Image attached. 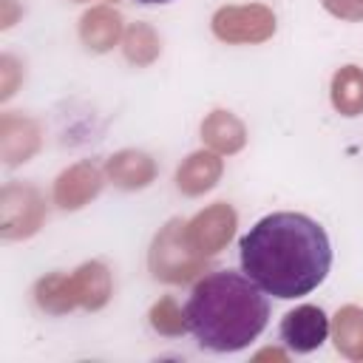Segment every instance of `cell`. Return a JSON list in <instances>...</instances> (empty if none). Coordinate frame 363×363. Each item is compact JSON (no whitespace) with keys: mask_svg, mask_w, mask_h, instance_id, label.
Returning a JSON list of instances; mask_svg holds the SVG:
<instances>
[{"mask_svg":"<svg viewBox=\"0 0 363 363\" xmlns=\"http://www.w3.org/2000/svg\"><path fill=\"white\" fill-rule=\"evenodd\" d=\"M122 51H125V57H128L130 62H136V65H150V62L159 57L162 43H159L156 31H153L147 23H133V26L125 31V37H122Z\"/></svg>","mask_w":363,"mask_h":363,"instance_id":"17","label":"cell"},{"mask_svg":"<svg viewBox=\"0 0 363 363\" xmlns=\"http://www.w3.org/2000/svg\"><path fill=\"white\" fill-rule=\"evenodd\" d=\"M201 139L216 150V153H238L247 142V128L244 122L230 113V111H213L201 122Z\"/></svg>","mask_w":363,"mask_h":363,"instance_id":"14","label":"cell"},{"mask_svg":"<svg viewBox=\"0 0 363 363\" xmlns=\"http://www.w3.org/2000/svg\"><path fill=\"white\" fill-rule=\"evenodd\" d=\"M45 204L28 184H6L0 193V233L3 238H26L40 230Z\"/></svg>","mask_w":363,"mask_h":363,"instance_id":"5","label":"cell"},{"mask_svg":"<svg viewBox=\"0 0 363 363\" xmlns=\"http://www.w3.org/2000/svg\"><path fill=\"white\" fill-rule=\"evenodd\" d=\"M264 357H275V360H284L286 354H284V352H278V349H267V352H261L255 360H264Z\"/></svg>","mask_w":363,"mask_h":363,"instance_id":"21","label":"cell"},{"mask_svg":"<svg viewBox=\"0 0 363 363\" xmlns=\"http://www.w3.org/2000/svg\"><path fill=\"white\" fill-rule=\"evenodd\" d=\"M241 272L267 295L292 301L323 284L332 267L326 230L303 213L264 216L238 241Z\"/></svg>","mask_w":363,"mask_h":363,"instance_id":"1","label":"cell"},{"mask_svg":"<svg viewBox=\"0 0 363 363\" xmlns=\"http://www.w3.org/2000/svg\"><path fill=\"white\" fill-rule=\"evenodd\" d=\"M3 6H6V17H3V28H6L11 26V0H3Z\"/></svg>","mask_w":363,"mask_h":363,"instance_id":"22","label":"cell"},{"mask_svg":"<svg viewBox=\"0 0 363 363\" xmlns=\"http://www.w3.org/2000/svg\"><path fill=\"white\" fill-rule=\"evenodd\" d=\"M235 224H238L235 210L227 201H216L207 210H201L199 216H193L184 224V233H187L190 247L199 255L210 258V255H216V252H221L227 247V241L235 233Z\"/></svg>","mask_w":363,"mask_h":363,"instance_id":"6","label":"cell"},{"mask_svg":"<svg viewBox=\"0 0 363 363\" xmlns=\"http://www.w3.org/2000/svg\"><path fill=\"white\" fill-rule=\"evenodd\" d=\"M0 65H3V68H0V71H3V94H0V96L9 99V96L14 94V85H17V62H14L11 57H3Z\"/></svg>","mask_w":363,"mask_h":363,"instance_id":"20","label":"cell"},{"mask_svg":"<svg viewBox=\"0 0 363 363\" xmlns=\"http://www.w3.org/2000/svg\"><path fill=\"white\" fill-rule=\"evenodd\" d=\"M335 349L349 360H363V309L343 306L332 320Z\"/></svg>","mask_w":363,"mask_h":363,"instance_id":"15","label":"cell"},{"mask_svg":"<svg viewBox=\"0 0 363 363\" xmlns=\"http://www.w3.org/2000/svg\"><path fill=\"white\" fill-rule=\"evenodd\" d=\"M184 224L182 218H173L162 227V233L153 238V247H150V255H147V264H150V272L159 278V281H167V284H184L190 278H196L199 272H204L207 267V258L199 255L190 241H187V233H184Z\"/></svg>","mask_w":363,"mask_h":363,"instance_id":"3","label":"cell"},{"mask_svg":"<svg viewBox=\"0 0 363 363\" xmlns=\"http://www.w3.org/2000/svg\"><path fill=\"white\" fill-rule=\"evenodd\" d=\"M221 170L224 164L213 150H196L179 164L176 184L184 196H201L210 187H216V182L221 179Z\"/></svg>","mask_w":363,"mask_h":363,"instance_id":"11","label":"cell"},{"mask_svg":"<svg viewBox=\"0 0 363 363\" xmlns=\"http://www.w3.org/2000/svg\"><path fill=\"white\" fill-rule=\"evenodd\" d=\"M105 173L122 190H142L156 179V162L142 150H119L105 162Z\"/></svg>","mask_w":363,"mask_h":363,"instance_id":"10","label":"cell"},{"mask_svg":"<svg viewBox=\"0 0 363 363\" xmlns=\"http://www.w3.org/2000/svg\"><path fill=\"white\" fill-rule=\"evenodd\" d=\"M326 335H329V318L320 306H312V303L289 309L281 320V340L286 349L298 354H309L320 349Z\"/></svg>","mask_w":363,"mask_h":363,"instance_id":"7","label":"cell"},{"mask_svg":"<svg viewBox=\"0 0 363 363\" xmlns=\"http://www.w3.org/2000/svg\"><path fill=\"white\" fill-rule=\"evenodd\" d=\"M213 34L224 43H264L275 34V14L261 3L224 6L213 14Z\"/></svg>","mask_w":363,"mask_h":363,"instance_id":"4","label":"cell"},{"mask_svg":"<svg viewBox=\"0 0 363 363\" xmlns=\"http://www.w3.org/2000/svg\"><path fill=\"white\" fill-rule=\"evenodd\" d=\"M136 3H142V6H156V3H170V0H136Z\"/></svg>","mask_w":363,"mask_h":363,"instance_id":"23","label":"cell"},{"mask_svg":"<svg viewBox=\"0 0 363 363\" xmlns=\"http://www.w3.org/2000/svg\"><path fill=\"white\" fill-rule=\"evenodd\" d=\"M102 190V170L94 162H79L60 173L54 184V201L62 210H77L88 204Z\"/></svg>","mask_w":363,"mask_h":363,"instance_id":"8","label":"cell"},{"mask_svg":"<svg viewBox=\"0 0 363 363\" xmlns=\"http://www.w3.org/2000/svg\"><path fill=\"white\" fill-rule=\"evenodd\" d=\"M40 147V130L31 119L26 116H11L6 113L0 122V150L6 164L28 162Z\"/></svg>","mask_w":363,"mask_h":363,"instance_id":"12","label":"cell"},{"mask_svg":"<svg viewBox=\"0 0 363 363\" xmlns=\"http://www.w3.org/2000/svg\"><path fill=\"white\" fill-rule=\"evenodd\" d=\"M111 272L105 264L99 261H88L82 264L77 272L68 275V292H71V303L74 306H85V309H102L111 298Z\"/></svg>","mask_w":363,"mask_h":363,"instance_id":"9","label":"cell"},{"mask_svg":"<svg viewBox=\"0 0 363 363\" xmlns=\"http://www.w3.org/2000/svg\"><path fill=\"white\" fill-rule=\"evenodd\" d=\"M332 105L343 116L363 113V68L343 65L332 77Z\"/></svg>","mask_w":363,"mask_h":363,"instance_id":"16","label":"cell"},{"mask_svg":"<svg viewBox=\"0 0 363 363\" xmlns=\"http://www.w3.org/2000/svg\"><path fill=\"white\" fill-rule=\"evenodd\" d=\"M184 318L201 349L224 354L250 346L264 332L269 320V301L244 272L218 269L196 281Z\"/></svg>","mask_w":363,"mask_h":363,"instance_id":"2","label":"cell"},{"mask_svg":"<svg viewBox=\"0 0 363 363\" xmlns=\"http://www.w3.org/2000/svg\"><path fill=\"white\" fill-rule=\"evenodd\" d=\"M79 37L91 51H108L119 43L122 37V17L111 6H96L82 14L79 23Z\"/></svg>","mask_w":363,"mask_h":363,"instance_id":"13","label":"cell"},{"mask_svg":"<svg viewBox=\"0 0 363 363\" xmlns=\"http://www.w3.org/2000/svg\"><path fill=\"white\" fill-rule=\"evenodd\" d=\"M150 326H153L159 335L176 337V335H182V332L187 329V318H184V312L179 309V303H176L173 298H162V301H156L153 309H150Z\"/></svg>","mask_w":363,"mask_h":363,"instance_id":"18","label":"cell"},{"mask_svg":"<svg viewBox=\"0 0 363 363\" xmlns=\"http://www.w3.org/2000/svg\"><path fill=\"white\" fill-rule=\"evenodd\" d=\"M323 6L343 20H363V0H323Z\"/></svg>","mask_w":363,"mask_h":363,"instance_id":"19","label":"cell"}]
</instances>
